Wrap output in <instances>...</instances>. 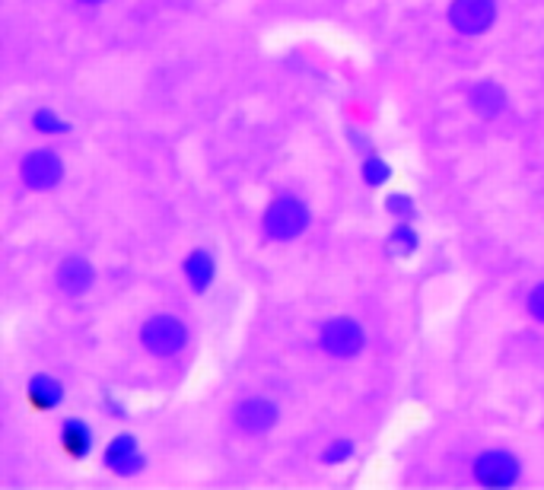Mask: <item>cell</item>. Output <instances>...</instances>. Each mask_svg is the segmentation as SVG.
<instances>
[{
    "label": "cell",
    "mask_w": 544,
    "mask_h": 490,
    "mask_svg": "<svg viewBox=\"0 0 544 490\" xmlns=\"http://www.w3.org/2000/svg\"><path fill=\"white\" fill-rule=\"evenodd\" d=\"M309 204L296 195H277L271 204L265 207V216H261V233L271 242H293L309 229Z\"/></svg>",
    "instance_id": "6da1fadb"
},
{
    "label": "cell",
    "mask_w": 544,
    "mask_h": 490,
    "mask_svg": "<svg viewBox=\"0 0 544 490\" xmlns=\"http://www.w3.org/2000/svg\"><path fill=\"white\" fill-rule=\"evenodd\" d=\"M141 344L153 357H179L189 347V328L185 322L175 319L169 312H156L143 322L141 328Z\"/></svg>",
    "instance_id": "7a4b0ae2"
},
{
    "label": "cell",
    "mask_w": 544,
    "mask_h": 490,
    "mask_svg": "<svg viewBox=\"0 0 544 490\" xmlns=\"http://www.w3.org/2000/svg\"><path fill=\"white\" fill-rule=\"evenodd\" d=\"M474 484L487 490H506L522 481V462L510 449H484L471 462Z\"/></svg>",
    "instance_id": "3957f363"
},
{
    "label": "cell",
    "mask_w": 544,
    "mask_h": 490,
    "mask_svg": "<svg viewBox=\"0 0 544 490\" xmlns=\"http://www.w3.org/2000/svg\"><path fill=\"white\" fill-rule=\"evenodd\" d=\"M366 344V331L356 319L350 315H335V319L322 322L318 328V347L328 353L331 360H350L363 351Z\"/></svg>",
    "instance_id": "277c9868"
},
{
    "label": "cell",
    "mask_w": 544,
    "mask_h": 490,
    "mask_svg": "<svg viewBox=\"0 0 544 490\" xmlns=\"http://www.w3.org/2000/svg\"><path fill=\"white\" fill-rule=\"evenodd\" d=\"M497 14V0H452L449 4V26L465 39H478V35L491 33Z\"/></svg>",
    "instance_id": "5b68a950"
},
{
    "label": "cell",
    "mask_w": 544,
    "mask_h": 490,
    "mask_svg": "<svg viewBox=\"0 0 544 490\" xmlns=\"http://www.w3.org/2000/svg\"><path fill=\"white\" fill-rule=\"evenodd\" d=\"M20 178L29 191H52L64 182V159L54 150H33L23 157Z\"/></svg>",
    "instance_id": "8992f818"
},
{
    "label": "cell",
    "mask_w": 544,
    "mask_h": 490,
    "mask_svg": "<svg viewBox=\"0 0 544 490\" xmlns=\"http://www.w3.org/2000/svg\"><path fill=\"white\" fill-rule=\"evenodd\" d=\"M102 458H105V468L115 477H137L147 468V458H143L141 443H137L134 433H118V437H112Z\"/></svg>",
    "instance_id": "52a82bcc"
},
{
    "label": "cell",
    "mask_w": 544,
    "mask_h": 490,
    "mask_svg": "<svg viewBox=\"0 0 544 490\" xmlns=\"http://www.w3.org/2000/svg\"><path fill=\"white\" fill-rule=\"evenodd\" d=\"M233 420L246 437H265L277 427L280 408L271 399H246L233 408Z\"/></svg>",
    "instance_id": "ba28073f"
},
{
    "label": "cell",
    "mask_w": 544,
    "mask_h": 490,
    "mask_svg": "<svg viewBox=\"0 0 544 490\" xmlns=\"http://www.w3.org/2000/svg\"><path fill=\"white\" fill-rule=\"evenodd\" d=\"M54 283H58V290L64 296L77 300V296H86L92 290V283H96V268H92L90 258L71 255L58 264V271H54Z\"/></svg>",
    "instance_id": "9c48e42d"
},
{
    "label": "cell",
    "mask_w": 544,
    "mask_h": 490,
    "mask_svg": "<svg viewBox=\"0 0 544 490\" xmlns=\"http://www.w3.org/2000/svg\"><path fill=\"white\" fill-rule=\"evenodd\" d=\"M61 401H64V386H61V380H54V376H48V373H39V376H33V380H29L26 408L33 414L54 411Z\"/></svg>",
    "instance_id": "30bf717a"
},
{
    "label": "cell",
    "mask_w": 544,
    "mask_h": 490,
    "mask_svg": "<svg viewBox=\"0 0 544 490\" xmlns=\"http://www.w3.org/2000/svg\"><path fill=\"white\" fill-rule=\"evenodd\" d=\"M468 105H471L474 115L481 118H497L506 109V90L497 80H478V83L468 90Z\"/></svg>",
    "instance_id": "8fae6325"
},
{
    "label": "cell",
    "mask_w": 544,
    "mask_h": 490,
    "mask_svg": "<svg viewBox=\"0 0 544 490\" xmlns=\"http://www.w3.org/2000/svg\"><path fill=\"white\" fill-rule=\"evenodd\" d=\"M58 439H61V452H64L67 458H73V462H83L92 449V430H90V424L80 418L64 420Z\"/></svg>",
    "instance_id": "7c38bea8"
},
{
    "label": "cell",
    "mask_w": 544,
    "mask_h": 490,
    "mask_svg": "<svg viewBox=\"0 0 544 490\" xmlns=\"http://www.w3.org/2000/svg\"><path fill=\"white\" fill-rule=\"evenodd\" d=\"M181 271H185V277H189L191 290L195 293H204V290L214 283L217 277V258L210 249H195L189 258H185V264H181Z\"/></svg>",
    "instance_id": "4fadbf2b"
},
{
    "label": "cell",
    "mask_w": 544,
    "mask_h": 490,
    "mask_svg": "<svg viewBox=\"0 0 544 490\" xmlns=\"http://www.w3.org/2000/svg\"><path fill=\"white\" fill-rule=\"evenodd\" d=\"M417 245H421V235H417L414 223L411 220H398L395 229L389 233V252L398 258H411L417 252Z\"/></svg>",
    "instance_id": "5bb4252c"
},
{
    "label": "cell",
    "mask_w": 544,
    "mask_h": 490,
    "mask_svg": "<svg viewBox=\"0 0 544 490\" xmlns=\"http://www.w3.org/2000/svg\"><path fill=\"white\" fill-rule=\"evenodd\" d=\"M33 131L42 134V138H64L71 131L64 118L58 115L54 109H35L33 111Z\"/></svg>",
    "instance_id": "9a60e30c"
},
{
    "label": "cell",
    "mask_w": 544,
    "mask_h": 490,
    "mask_svg": "<svg viewBox=\"0 0 544 490\" xmlns=\"http://www.w3.org/2000/svg\"><path fill=\"white\" fill-rule=\"evenodd\" d=\"M363 182L370 185V188H383L385 182H392V166L376 150L363 157Z\"/></svg>",
    "instance_id": "2e32d148"
},
{
    "label": "cell",
    "mask_w": 544,
    "mask_h": 490,
    "mask_svg": "<svg viewBox=\"0 0 544 490\" xmlns=\"http://www.w3.org/2000/svg\"><path fill=\"white\" fill-rule=\"evenodd\" d=\"M354 452H356L354 439H350V437H337V439H331V443L322 449V462L325 465H344V462H350V458H354Z\"/></svg>",
    "instance_id": "e0dca14e"
},
{
    "label": "cell",
    "mask_w": 544,
    "mask_h": 490,
    "mask_svg": "<svg viewBox=\"0 0 544 490\" xmlns=\"http://www.w3.org/2000/svg\"><path fill=\"white\" fill-rule=\"evenodd\" d=\"M385 210H389L395 220H414V197L408 191H392L385 197Z\"/></svg>",
    "instance_id": "ac0fdd59"
},
{
    "label": "cell",
    "mask_w": 544,
    "mask_h": 490,
    "mask_svg": "<svg viewBox=\"0 0 544 490\" xmlns=\"http://www.w3.org/2000/svg\"><path fill=\"white\" fill-rule=\"evenodd\" d=\"M525 309H529L531 319L544 325V281L529 290V296H525Z\"/></svg>",
    "instance_id": "d6986e66"
},
{
    "label": "cell",
    "mask_w": 544,
    "mask_h": 490,
    "mask_svg": "<svg viewBox=\"0 0 544 490\" xmlns=\"http://www.w3.org/2000/svg\"><path fill=\"white\" fill-rule=\"evenodd\" d=\"M350 147L356 150V157H366V153H373V140L366 138L363 131H350Z\"/></svg>",
    "instance_id": "ffe728a7"
},
{
    "label": "cell",
    "mask_w": 544,
    "mask_h": 490,
    "mask_svg": "<svg viewBox=\"0 0 544 490\" xmlns=\"http://www.w3.org/2000/svg\"><path fill=\"white\" fill-rule=\"evenodd\" d=\"M105 405H109V408H112V414H115V418H121V414H124V408H121V405H118V401H115V399H109V395H105Z\"/></svg>",
    "instance_id": "44dd1931"
},
{
    "label": "cell",
    "mask_w": 544,
    "mask_h": 490,
    "mask_svg": "<svg viewBox=\"0 0 544 490\" xmlns=\"http://www.w3.org/2000/svg\"><path fill=\"white\" fill-rule=\"evenodd\" d=\"M77 4H86V7H99V4H105V0H77Z\"/></svg>",
    "instance_id": "7402d4cb"
}]
</instances>
